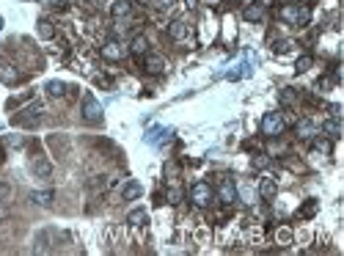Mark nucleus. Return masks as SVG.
<instances>
[{
    "label": "nucleus",
    "mask_w": 344,
    "mask_h": 256,
    "mask_svg": "<svg viewBox=\"0 0 344 256\" xmlns=\"http://www.w3.org/2000/svg\"><path fill=\"white\" fill-rule=\"evenodd\" d=\"M188 6H190V8H193V6H196V0H188Z\"/></svg>",
    "instance_id": "33"
},
{
    "label": "nucleus",
    "mask_w": 344,
    "mask_h": 256,
    "mask_svg": "<svg viewBox=\"0 0 344 256\" xmlns=\"http://www.w3.org/2000/svg\"><path fill=\"white\" fill-rule=\"evenodd\" d=\"M276 190H278V184H276V179H272V176H264V179H262V184H259V196H262V198L270 201L272 196H276Z\"/></svg>",
    "instance_id": "14"
},
{
    "label": "nucleus",
    "mask_w": 344,
    "mask_h": 256,
    "mask_svg": "<svg viewBox=\"0 0 344 256\" xmlns=\"http://www.w3.org/2000/svg\"><path fill=\"white\" fill-rule=\"evenodd\" d=\"M316 212V198H308L303 206H300V212H298V218H311Z\"/></svg>",
    "instance_id": "24"
},
{
    "label": "nucleus",
    "mask_w": 344,
    "mask_h": 256,
    "mask_svg": "<svg viewBox=\"0 0 344 256\" xmlns=\"http://www.w3.org/2000/svg\"><path fill=\"white\" fill-rule=\"evenodd\" d=\"M39 36L42 39H52V36H56V28H52L47 20H39Z\"/></svg>",
    "instance_id": "25"
},
{
    "label": "nucleus",
    "mask_w": 344,
    "mask_h": 256,
    "mask_svg": "<svg viewBox=\"0 0 344 256\" xmlns=\"http://www.w3.org/2000/svg\"><path fill=\"white\" fill-rule=\"evenodd\" d=\"M278 240H281L284 245H289V240H292V232H289V228H281V232H278Z\"/></svg>",
    "instance_id": "30"
},
{
    "label": "nucleus",
    "mask_w": 344,
    "mask_h": 256,
    "mask_svg": "<svg viewBox=\"0 0 344 256\" xmlns=\"http://www.w3.org/2000/svg\"><path fill=\"white\" fill-rule=\"evenodd\" d=\"M292 100H294V94L286 88V91H284V94H281V102H284V105H289V102H292Z\"/></svg>",
    "instance_id": "31"
},
{
    "label": "nucleus",
    "mask_w": 344,
    "mask_h": 256,
    "mask_svg": "<svg viewBox=\"0 0 344 256\" xmlns=\"http://www.w3.org/2000/svg\"><path fill=\"white\" fill-rule=\"evenodd\" d=\"M294 130H298V138H303V140H311L316 135V124L311 122V118H298V122H294Z\"/></svg>",
    "instance_id": "9"
},
{
    "label": "nucleus",
    "mask_w": 344,
    "mask_h": 256,
    "mask_svg": "<svg viewBox=\"0 0 344 256\" xmlns=\"http://www.w3.org/2000/svg\"><path fill=\"white\" fill-rule=\"evenodd\" d=\"M0 80H3V83H8V86H14V83L20 80V72H17V69H14L8 61H3V58H0Z\"/></svg>",
    "instance_id": "10"
},
{
    "label": "nucleus",
    "mask_w": 344,
    "mask_h": 256,
    "mask_svg": "<svg viewBox=\"0 0 344 256\" xmlns=\"http://www.w3.org/2000/svg\"><path fill=\"white\" fill-rule=\"evenodd\" d=\"M210 3H218V0H210Z\"/></svg>",
    "instance_id": "35"
},
{
    "label": "nucleus",
    "mask_w": 344,
    "mask_h": 256,
    "mask_svg": "<svg viewBox=\"0 0 344 256\" xmlns=\"http://www.w3.org/2000/svg\"><path fill=\"white\" fill-rule=\"evenodd\" d=\"M66 88L69 86H64L61 80H50V83H47V94L50 96H66Z\"/></svg>",
    "instance_id": "22"
},
{
    "label": "nucleus",
    "mask_w": 344,
    "mask_h": 256,
    "mask_svg": "<svg viewBox=\"0 0 344 256\" xmlns=\"http://www.w3.org/2000/svg\"><path fill=\"white\" fill-rule=\"evenodd\" d=\"M42 113H44V108H42L39 102H36V105H28L25 113H17V116H14V124H20V127H36Z\"/></svg>",
    "instance_id": "3"
},
{
    "label": "nucleus",
    "mask_w": 344,
    "mask_h": 256,
    "mask_svg": "<svg viewBox=\"0 0 344 256\" xmlns=\"http://www.w3.org/2000/svg\"><path fill=\"white\" fill-rule=\"evenodd\" d=\"M52 198H56L52 190H34V193H30V201L39 206H52Z\"/></svg>",
    "instance_id": "12"
},
{
    "label": "nucleus",
    "mask_w": 344,
    "mask_h": 256,
    "mask_svg": "<svg viewBox=\"0 0 344 256\" xmlns=\"http://www.w3.org/2000/svg\"><path fill=\"white\" fill-rule=\"evenodd\" d=\"M140 193H144V188H140V182H127L122 188V198L124 201H132V198H140Z\"/></svg>",
    "instance_id": "15"
},
{
    "label": "nucleus",
    "mask_w": 344,
    "mask_h": 256,
    "mask_svg": "<svg viewBox=\"0 0 344 256\" xmlns=\"http://www.w3.org/2000/svg\"><path fill=\"white\" fill-rule=\"evenodd\" d=\"M52 8H58V12H64V8H66V0H52Z\"/></svg>",
    "instance_id": "32"
},
{
    "label": "nucleus",
    "mask_w": 344,
    "mask_h": 256,
    "mask_svg": "<svg viewBox=\"0 0 344 256\" xmlns=\"http://www.w3.org/2000/svg\"><path fill=\"white\" fill-rule=\"evenodd\" d=\"M0 28H3V20H0Z\"/></svg>",
    "instance_id": "34"
},
{
    "label": "nucleus",
    "mask_w": 344,
    "mask_h": 256,
    "mask_svg": "<svg viewBox=\"0 0 344 256\" xmlns=\"http://www.w3.org/2000/svg\"><path fill=\"white\" fill-rule=\"evenodd\" d=\"M218 198L223 201V204H232L234 198H237V184H234V179L223 176L220 184H218Z\"/></svg>",
    "instance_id": "8"
},
{
    "label": "nucleus",
    "mask_w": 344,
    "mask_h": 256,
    "mask_svg": "<svg viewBox=\"0 0 344 256\" xmlns=\"http://www.w3.org/2000/svg\"><path fill=\"white\" fill-rule=\"evenodd\" d=\"M264 3H262V0H254V3H248V6L242 8V20L245 22H262V20H264Z\"/></svg>",
    "instance_id": "7"
},
{
    "label": "nucleus",
    "mask_w": 344,
    "mask_h": 256,
    "mask_svg": "<svg viewBox=\"0 0 344 256\" xmlns=\"http://www.w3.org/2000/svg\"><path fill=\"white\" fill-rule=\"evenodd\" d=\"M144 69L149 74H160L162 69H166V61H162L160 56H149V52H146V58H144Z\"/></svg>",
    "instance_id": "11"
},
{
    "label": "nucleus",
    "mask_w": 344,
    "mask_h": 256,
    "mask_svg": "<svg viewBox=\"0 0 344 256\" xmlns=\"http://www.w3.org/2000/svg\"><path fill=\"white\" fill-rule=\"evenodd\" d=\"M284 130H286V122H284L281 113L278 110L264 113V118H262V135H267V138H278Z\"/></svg>",
    "instance_id": "2"
},
{
    "label": "nucleus",
    "mask_w": 344,
    "mask_h": 256,
    "mask_svg": "<svg viewBox=\"0 0 344 256\" xmlns=\"http://www.w3.org/2000/svg\"><path fill=\"white\" fill-rule=\"evenodd\" d=\"M8 196H12V184L0 179V204H3V201H8Z\"/></svg>",
    "instance_id": "28"
},
{
    "label": "nucleus",
    "mask_w": 344,
    "mask_h": 256,
    "mask_svg": "<svg viewBox=\"0 0 344 256\" xmlns=\"http://www.w3.org/2000/svg\"><path fill=\"white\" fill-rule=\"evenodd\" d=\"M124 52H127V47H124L122 42H116V39L105 42V44L100 47V56L105 58V61H122Z\"/></svg>",
    "instance_id": "5"
},
{
    "label": "nucleus",
    "mask_w": 344,
    "mask_h": 256,
    "mask_svg": "<svg viewBox=\"0 0 344 256\" xmlns=\"http://www.w3.org/2000/svg\"><path fill=\"white\" fill-rule=\"evenodd\" d=\"M30 168H34V174L39 179H50L52 176V166L47 160H42V157H39V160H34V166H30Z\"/></svg>",
    "instance_id": "17"
},
{
    "label": "nucleus",
    "mask_w": 344,
    "mask_h": 256,
    "mask_svg": "<svg viewBox=\"0 0 344 256\" xmlns=\"http://www.w3.org/2000/svg\"><path fill=\"white\" fill-rule=\"evenodd\" d=\"M322 132H325L330 140L342 138V124H338V118H330V122H325V124H322Z\"/></svg>",
    "instance_id": "19"
},
{
    "label": "nucleus",
    "mask_w": 344,
    "mask_h": 256,
    "mask_svg": "<svg viewBox=\"0 0 344 256\" xmlns=\"http://www.w3.org/2000/svg\"><path fill=\"white\" fill-rule=\"evenodd\" d=\"M311 64H314V58H311V56H300L298 61H294V72H298V74L308 72V69H311Z\"/></svg>",
    "instance_id": "23"
},
{
    "label": "nucleus",
    "mask_w": 344,
    "mask_h": 256,
    "mask_svg": "<svg viewBox=\"0 0 344 256\" xmlns=\"http://www.w3.org/2000/svg\"><path fill=\"white\" fill-rule=\"evenodd\" d=\"M278 14H281L284 22L298 25V28H303V25L311 22V8L308 6H294V3H289V6H284Z\"/></svg>",
    "instance_id": "1"
},
{
    "label": "nucleus",
    "mask_w": 344,
    "mask_h": 256,
    "mask_svg": "<svg viewBox=\"0 0 344 256\" xmlns=\"http://www.w3.org/2000/svg\"><path fill=\"white\" fill-rule=\"evenodd\" d=\"M168 36H171L174 42H179V39H184L188 36V25L182 22V20H174L171 25H168Z\"/></svg>",
    "instance_id": "16"
},
{
    "label": "nucleus",
    "mask_w": 344,
    "mask_h": 256,
    "mask_svg": "<svg viewBox=\"0 0 344 256\" xmlns=\"http://www.w3.org/2000/svg\"><path fill=\"white\" fill-rule=\"evenodd\" d=\"M212 188L206 182H196L193 188H190V201H193L196 206H210V201H212Z\"/></svg>",
    "instance_id": "4"
},
{
    "label": "nucleus",
    "mask_w": 344,
    "mask_h": 256,
    "mask_svg": "<svg viewBox=\"0 0 344 256\" xmlns=\"http://www.w3.org/2000/svg\"><path fill=\"white\" fill-rule=\"evenodd\" d=\"M289 44H292V42L281 39V42H276V44H272V50H276V52H286V50H289Z\"/></svg>",
    "instance_id": "29"
},
{
    "label": "nucleus",
    "mask_w": 344,
    "mask_h": 256,
    "mask_svg": "<svg viewBox=\"0 0 344 256\" xmlns=\"http://www.w3.org/2000/svg\"><path fill=\"white\" fill-rule=\"evenodd\" d=\"M130 52H132V56H146V52H149V42H146V36H135V39L130 42Z\"/></svg>",
    "instance_id": "18"
},
{
    "label": "nucleus",
    "mask_w": 344,
    "mask_h": 256,
    "mask_svg": "<svg viewBox=\"0 0 344 256\" xmlns=\"http://www.w3.org/2000/svg\"><path fill=\"white\" fill-rule=\"evenodd\" d=\"M83 118H86V122H91V124L102 122V105H100V102H96L91 94L83 100Z\"/></svg>",
    "instance_id": "6"
},
{
    "label": "nucleus",
    "mask_w": 344,
    "mask_h": 256,
    "mask_svg": "<svg viewBox=\"0 0 344 256\" xmlns=\"http://www.w3.org/2000/svg\"><path fill=\"white\" fill-rule=\"evenodd\" d=\"M182 201V190L179 188H168V204H179Z\"/></svg>",
    "instance_id": "27"
},
{
    "label": "nucleus",
    "mask_w": 344,
    "mask_h": 256,
    "mask_svg": "<svg viewBox=\"0 0 344 256\" xmlns=\"http://www.w3.org/2000/svg\"><path fill=\"white\" fill-rule=\"evenodd\" d=\"M311 146H314V152H322V154H330L333 152V144H330V138H311Z\"/></svg>",
    "instance_id": "20"
},
{
    "label": "nucleus",
    "mask_w": 344,
    "mask_h": 256,
    "mask_svg": "<svg viewBox=\"0 0 344 256\" xmlns=\"http://www.w3.org/2000/svg\"><path fill=\"white\" fill-rule=\"evenodd\" d=\"M250 162H254V168H259V171H262V168H267V166H270V157H267V154H256Z\"/></svg>",
    "instance_id": "26"
},
{
    "label": "nucleus",
    "mask_w": 344,
    "mask_h": 256,
    "mask_svg": "<svg viewBox=\"0 0 344 256\" xmlns=\"http://www.w3.org/2000/svg\"><path fill=\"white\" fill-rule=\"evenodd\" d=\"M130 12H132V3H130V0H113V3H110V14L116 20L127 17Z\"/></svg>",
    "instance_id": "13"
},
{
    "label": "nucleus",
    "mask_w": 344,
    "mask_h": 256,
    "mask_svg": "<svg viewBox=\"0 0 344 256\" xmlns=\"http://www.w3.org/2000/svg\"><path fill=\"white\" fill-rule=\"evenodd\" d=\"M127 220H130V226L138 228V226H144V223L149 220V215H146V210H132V212L127 215Z\"/></svg>",
    "instance_id": "21"
}]
</instances>
